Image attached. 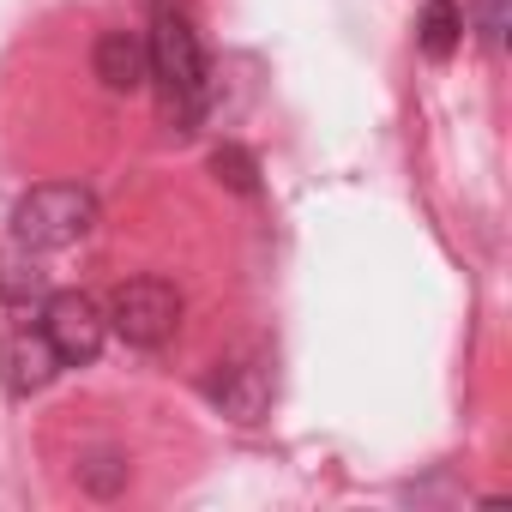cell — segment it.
Listing matches in <instances>:
<instances>
[{
  "instance_id": "1",
  "label": "cell",
  "mask_w": 512,
  "mask_h": 512,
  "mask_svg": "<svg viewBox=\"0 0 512 512\" xmlns=\"http://www.w3.org/2000/svg\"><path fill=\"white\" fill-rule=\"evenodd\" d=\"M145 55H151V79H157V91H163V115H169L181 133H193L199 115H205V103H211V67H205L199 31H193L181 13L163 7L157 25H151Z\"/></svg>"
},
{
  "instance_id": "2",
  "label": "cell",
  "mask_w": 512,
  "mask_h": 512,
  "mask_svg": "<svg viewBox=\"0 0 512 512\" xmlns=\"http://www.w3.org/2000/svg\"><path fill=\"white\" fill-rule=\"evenodd\" d=\"M97 229V193L79 181H43L13 205V241L37 253H61Z\"/></svg>"
},
{
  "instance_id": "3",
  "label": "cell",
  "mask_w": 512,
  "mask_h": 512,
  "mask_svg": "<svg viewBox=\"0 0 512 512\" xmlns=\"http://www.w3.org/2000/svg\"><path fill=\"white\" fill-rule=\"evenodd\" d=\"M109 332L133 350H163L181 332V290L169 278H127L109 296Z\"/></svg>"
},
{
  "instance_id": "4",
  "label": "cell",
  "mask_w": 512,
  "mask_h": 512,
  "mask_svg": "<svg viewBox=\"0 0 512 512\" xmlns=\"http://www.w3.org/2000/svg\"><path fill=\"white\" fill-rule=\"evenodd\" d=\"M37 326L49 332L61 368H85V362H97V350H103V338H109V314H103V302L85 296V290H61V296H49Z\"/></svg>"
},
{
  "instance_id": "5",
  "label": "cell",
  "mask_w": 512,
  "mask_h": 512,
  "mask_svg": "<svg viewBox=\"0 0 512 512\" xmlns=\"http://www.w3.org/2000/svg\"><path fill=\"white\" fill-rule=\"evenodd\" d=\"M205 398L229 416V422H260L272 410V368L260 356L241 362H217V374L205 380Z\"/></svg>"
},
{
  "instance_id": "6",
  "label": "cell",
  "mask_w": 512,
  "mask_h": 512,
  "mask_svg": "<svg viewBox=\"0 0 512 512\" xmlns=\"http://www.w3.org/2000/svg\"><path fill=\"white\" fill-rule=\"evenodd\" d=\"M55 374H61V356H55V344H49L43 326H19V332H7V344H0V380H7L13 398L43 392Z\"/></svg>"
},
{
  "instance_id": "7",
  "label": "cell",
  "mask_w": 512,
  "mask_h": 512,
  "mask_svg": "<svg viewBox=\"0 0 512 512\" xmlns=\"http://www.w3.org/2000/svg\"><path fill=\"white\" fill-rule=\"evenodd\" d=\"M91 67L109 91H139L151 79V55H145V37L139 31H103L97 49H91Z\"/></svg>"
},
{
  "instance_id": "8",
  "label": "cell",
  "mask_w": 512,
  "mask_h": 512,
  "mask_svg": "<svg viewBox=\"0 0 512 512\" xmlns=\"http://www.w3.org/2000/svg\"><path fill=\"white\" fill-rule=\"evenodd\" d=\"M0 302L7 308H37L49 302V272H43V253L13 241V247H0Z\"/></svg>"
},
{
  "instance_id": "9",
  "label": "cell",
  "mask_w": 512,
  "mask_h": 512,
  "mask_svg": "<svg viewBox=\"0 0 512 512\" xmlns=\"http://www.w3.org/2000/svg\"><path fill=\"white\" fill-rule=\"evenodd\" d=\"M464 31H470V19H464L458 0H428L422 19H416V49H422L428 61H452L458 43H464Z\"/></svg>"
},
{
  "instance_id": "10",
  "label": "cell",
  "mask_w": 512,
  "mask_h": 512,
  "mask_svg": "<svg viewBox=\"0 0 512 512\" xmlns=\"http://www.w3.org/2000/svg\"><path fill=\"white\" fill-rule=\"evenodd\" d=\"M211 169L235 193H260V163H253V151H241V145H217L211 151Z\"/></svg>"
},
{
  "instance_id": "11",
  "label": "cell",
  "mask_w": 512,
  "mask_h": 512,
  "mask_svg": "<svg viewBox=\"0 0 512 512\" xmlns=\"http://www.w3.org/2000/svg\"><path fill=\"white\" fill-rule=\"evenodd\" d=\"M79 476H85V488H91V494H115V488L127 482V464H121V458H109V452H97L91 464H79Z\"/></svg>"
},
{
  "instance_id": "12",
  "label": "cell",
  "mask_w": 512,
  "mask_h": 512,
  "mask_svg": "<svg viewBox=\"0 0 512 512\" xmlns=\"http://www.w3.org/2000/svg\"><path fill=\"white\" fill-rule=\"evenodd\" d=\"M476 37L488 49H506V0H476Z\"/></svg>"
}]
</instances>
